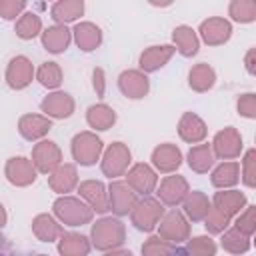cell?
I'll use <instances>...</instances> for the list:
<instances>
[{"mask_svg":"<svg viewBox=\"0 0 256 256\" xmlns=\"http://www.w3.org/2000/svg\"><path fill=\"white\" fill-rule=\"evenodd\" d=\"M90 244L94 250L110 254L120 248L126 240V226L118 216H102L96 222H90Z\"/></svg>","mask_w":256,"mask_h":256,"instance_id":"6da1fadb","label":"cell"},{"mask_svg":"<svg viewBox=\"0 0 256 256\" xmlns=\"http://www.w3.org/2000/svg\"><path fill=\"white\" fill-rule=\"evenodd\" d=\"M52 214L58 218L62 226L68 228L86 226L94 218V210L80 196H70V194H60L52 202Z\"/></svg>","mask_w":256,"mask_h":256,"instance_id":"7a4b0ae2","label":"cell"},{"mask_svg":"<svg viewBox=\"0 0 256 256\" xmlns=\"http://www.w3.org/2000/svg\"><path fill=\"white\" fill-rule=\"evenodd\" d=\"M102 150H104V142L94 130H82L74 134L70 140L72 160L74 164H80V166H94L100 160Z\"/></svg>","mask_w":256,"mask_h":256,"instance_id":"3957f363","label":"cell"},{"mask_svg":"<svg viewBox=\"0 0 256 256\" xmlns=\"http://www.w3.org/2000/svg\"><path fill=\"white\" fill-rule=\"evenodd\" d=\"M162 214H164V204L158 198H154L152 194H148V196H142L136 200V204L132 206L128 216H130V222L136 230L150 234L156 230Z\"/></svg>","mask_w":256,"mask_h":256,"instance_id":"277c9868","label":"cell"},{"mask_svg":"<svg viewBox=\"0 0 256 256\" xmlns=\"http://www.w3.org/2000/svg\"><path fill=\"white\" fill-rule=\"evenodd\" d=\"M100 170L106 178L114 180V178H120L124 176V172L130 168L132 164V152L128 148V144L116 140L112 144H108L104 150H102V156H100Z\"/></svg>","mask_w":256,"mask_h":256,"instance_id":"5b68a950","label":"cell"},{"mask_svg":"<svg viewBox=\"0 0 256 256\" xmlns=\"http://www.w3.org/2000/svg\"><path fill=\"white\" fill-rule=\"evenodd\" d=\"M156 230H158V236L160 238H164L166 242H170L174 246H180L190 236V220L176 206V208H170L168 212L164 210L162 218L158 220Z\"/></svg>","mask_w":256,"mask_h":256,"instance_id":"8992f818","label":"cell"},{"mask_svg":"<svg viewBox=\"0 0 256 256\" xmlns=\"http://www.w3.org/2000/svg\"><path fill=\"white\" fill-rule=\"evenodd\" d=\"M210 146H212V152H214L216 160H236L244 152L242 134L234 126H226V128L218 130L214 134Z\"/></svg>","mask_w":256,"mask_h":256,"instance_id":"52a82bcc","label":"cell"},{"mask_svg":"<svg viewBox=\"0 0 256 256\" xmlns=\"http://www.w3.org/2000/svg\"><path fill=\"white\" fill-rule=\"evenodd\" d=\"M188 192H190V184H188V180H186L184 176L176 174V172H172V174L164 176L162 180H158L156 190H154L156 198H158L164 206H168V208H176V206H180Z\"/></svg>","mask_w":256,"mask_h":256,"instance_id":"ba28073f","label":"cell"},{"mask_svg":"<svg viewBox=\"0 0 256 256\" xmlns=\"http://www.w3.org/2000/svg\"><path fill=\"white\" fill-rule=\"evenodd\" d=\"M4 178L16 188H28L36 182L38 170L28 156H10L4 164Z\"/></svg>","mask_w":256,"mask_h":256,"instance_id":"9c48e42d","label":"cell"},{"mask_svg":"<svg viewBox=\"0 0 256 256\" xmlns=\"http://www.w3.org/2000/svg\"><path fill=\"white\" fill-rule=\"evenodd\" d=\"M198 38L206 46H224L232 38V22L224 16H210L200 22L198 26Z\"/></svg>","mask_w":256,"mask_h":256,"instance_id":"30bf717a","label":"cell"},{"mask_svg":"<svg viewBox=\"0 0 256 256\" xmlns=\"http://www.w3.org/2000/svg\"><path fill=\"white\" fill-rule=\"evenodd\" d=\"M36 76V68L32 64V60L24 54H16L10 58V62L6 64V72H4V80L8 84V88L12 90H24L32 84Z\"/></svg>","mask_w":256,"mask_h":256,"instance_id":"8fae6325","label":"cell"},{"mask_svg":"<svg viewBox=\"0 0 256 256\" xmlns=\"http://www.w3.org/2000/svg\"><path fill=\"white\" fill-rule=\"evenodd\" d=\"M76 110V100L70 92L64 90H50L42 102H40V112L52 120H66L74 114Z\"/></svg>","mask_w":256,"mask_h":256,"instance_id":"7c38bea8","label":"cell"},{"mask_svg":"<svg viewBox=\"0 0 256 256\" xmlns=\"http://www.w3.org/2000/svg\"><path fill=\"white\" fill-rule=\"evenodd\" d=\"M124 178L138 196L154 194L158 184V172L152 168V164H146V162L130 164V168L124 172Z\"/></svg>","mask_w":256,"mask_h":256,"instance_id":"4fadbf2b","label":"cell"},{"mask_svg":"<svg viewBox=\"0 0 256 256\" xmlns=\"http://www.w3.org/2000/svg\"><path fill=\"white\" fill-rule=\"evenodd\" d=\"M108 188V204H110V212L118 218L122 216H128L132 206L136 204L138 200V194L128 186L126 180H120V178H114L110 180V184L106 186Z\"/></svg>","mask_w":256,"mask_h":256,"instance_id":"5bb4252c","label":"cell"},{"mask_svg":"<svg viewBox=\"0 0 256 256\" xmlns=\"http://www.w3.org/2000/svg\"><path fill=\"white\" fill-rule=\"evenodd\" d=\"M118 90L128 100H142L150 92V78L140 68H128L118 74Z\"/></svg>","mask_w":256,"mask_h":256,"instance_id":"9a60e30c","label":"cell"},{"mask_svg":"<svg viewBox=\"0 0 256 256\" xmlns=\"http://www.w3.org/2000/svg\"><path fill=\"white\" fill-rule=\"evenodd\" d=\"M30 160H32V164L36 166L38 174H50V172L64 160V156H62L60 146H58L54 140L42 138V140H38V142L32 146Z\"/></svg>","mask_w":256,"mask_h":256,"instance_id":"2e32d148","label":"cell"},{"mask_svg":"<svg viewBox=\"0 0 256 256\" xmlns=\"http://www.w3.org/2000/svg\"><path fill=\"white\" fill-rule=\"evenodd\" d=\"M76 192H78V196H80L96 214H106V212H110L108 188H106V184H104L102 180H94V178L82 180V182H78Z\"/></svg>","mask_w":256,"mask_h":256,"instance_id":"e0dca14e","label":"cell"},{"mask_svg":"<svg viewBox=\"0 0 256 256\" xmlns=\"http://www.w3.org/2000/svg\"><path fill=\"white\" fill-rule=\"evenodd\" d=\"M182 150L172 142L158 144L150 154V164L158 174H172L182 166Z\"/></svg>","mask_w":256,"mask_h":256,"instance_id":"ac0fdd59","label":"cell"},{"mask_svg":"<svg viewBox=\"0 0 256 256\" xmlns=\"http://www.w3.org/2000/svg\"><path fill=\"white\" fill-rule=\"evenodd\" d=\"M72 30V42L76 44V48L80 52H94L96 48H100L102 40H104V34H102V28L90 20H80V22H74V26L70 28Z\"/></svg>","mask_w":256,"mask_h":256,"instance_id":"d6986e66","label":"cell"},{"mask_svg":"<svg viewBox=\"0 0 256 256\" xmlns=\"http://www.w3.org/2000/svg\"><path fill=\"white\" fill-rule=\"evenodd\" d=\"M176 54V48L172 44H152L148 48H144L138 56V68L146 74L158 72L160 68H164L170 58Z\"/></svg>","mask_w":256,"mask_h":256,"instance_id":"ffe728a7","label":"cell"},{"mask_svg":"<svg viewBox=\"0 0 256 256\" xmlns=\"http://www.w3.org/2000/svg\"><path fill=\"white\" fill-rule=\"evenodd\" d=\"M80 178H78V168L72 162H60L50 174H48V186L52 192L60 194H70L76 190Z\"/></svg>","mask_w":256,"mask_h":256,"instance_id":"44dd1931","label":"cell"},{"mask_svg":"<svg viewBox=\"0 0 256 256\" xmlns=\"http://www.w3.org/2000/svg\"><path fill=\"white\" fill-rule=\"evenodd\" d=\"M50 130H52V118H48L44 114L28 112L18 118V134L28 142H38V140L46 138Z\"/></svg>","mask_w":256,"mask_h":256,"instance_id":"7402d4cb","label":"cell"},{"mask_svg":"<svg viewBox=\"0 0 256 256\" xmlns=\"http://www.w3.org/2000/svg\"><path fill=\"white\" fill-rule=\"evenodd\" d=\"M176 132L180 136L182 142L186 144H198L202 140H206L208 136V126L204 122L202 116H198L196 112H184L178 120V126H176Z\"/></svg>","mask_w":256,"mask_h":256,"instance_id":"603a6c76","label":"cell"},{"mask_svg":"<svg viewBox=\"0 0 256 256\" xmlns=\"http://www.w3.org/2000/svg\"><path fill=\"white\" fill-rule=\"evenodd\" d=\"M42 48L50 54H64L72 44V30L66 24H52L40 32Z\"/></svg>","mask_w":256,"mask_h":256,"instance_id":"cb8c5ba5","label":"cell"},{"mask_svg":"<svg viewBox=\"0 0 256 256\" xmlns=\"http://www.w3.org/2000/svg\"><path fill=\"white\" fill-rule=\"evenodd\" d=\"M62 232H64V226L58 222V218L54 214L40 212L32 218V234L36 236V240H40L44 244L56 242Z\"/></svg>","mask_w":256,"mask_h":256,"instance_id":"d4e9b609","label":"cell"},{"mask_svg":"<svg viewBox=\"0 0 256 256\" xmlns=\"http://www.w3.org/2000/svg\"><path fill=\"white\" fill-rule=\"evenodd\" d=\"M210 202H212L214 208H218V210L224 212L226 216L234 218V216L248 204V198H246L244 192H240V190H236V188H222V190L214 192V196H212Z\"/></svg>","mask_w":256,"mask_h":256,"instance_id":"484cf974","label":"cell"},{"mask_svg":"<svg viewBox=\"0 0 256 256\" xmlns=\"http://www.w3.org/2000/svg\"><path fill=\"white\" fill-rule=\"evenodd\" d=\"M172 46L176 48V52L184 58H192L198 54L200 50V38L198 32L188 26V24H178L172 30Z\"/></svg>","mask_w":256,"mask_h":256,"instance_id":"4316f807","label":"cell"},{"mask_svg":"<svg viewBox=\"0 0 256 256\" xmlns=\"http://www.w3.org/2000/svg\"><path fill=\"white\" fill-rule=\"evenodd\" d=\"M186 164L196 174H208L212 170V166L216 164V156L212 152V146L204 140L198 144H192L188 154H186Z\"/></svg>","mask_w":256,"mask_h":256,"instance_id":"83f0119b","label":"cell"},{"mask_svg":"<svg viewBox=\"0 0 256 256\" xmlns=\"http://www.w3.org/2000/svg\"><path fill=\"white\" fill-rule=\"evenodd\" d=\"M84 0H54L50 6V16L54 24H72L84 16Z\"/></svg>","mask_w":256,"mask_h":256,"instance_id":"f1b7e54d","label":"cell"},{"mask_svg":"<svg viewBox=\"0 0 256 256\" xmlns=\"http://www.w3.org/2000/svg\"><path fill=\"white\" fill-rule=\"evenodd\" d=\"M116 110L106 102H96L86 110V124L94 132H106L116 124Z\"/></svg>","mask_w":256,"mask_h":256,"instance_id":"f546056e","label":"cell"},{"mask_svg":"<svg viewBox=\"0 0 256 256\" xmlns=\"http://www.w3.org/2000/svg\"><path fill=\"white\" fill-rule=\"evenodd\" d=\"M240 182V164L236 160H222L218 166L210 170V184L216 190L234 188Z\"/></svg>","mask_w":256,"mask_h":256,"instance_id":"4dcf8cb0","label":"cell"},{"mask_svg":"<svg viewBox=\"0 0 256 256\" xmlns=\"http://www.w3.org/2000/svg\"><path fill=\"white\" fill-rule=\"evenodd\" d=\"M56 248L58 254L62 256H86L92 250L90 238L80 234V232H62L60 238L56 240Z\"/></svg>","mask_w":256,"mask_h":256,"instance_id":"1f68e13d","label":"cell"},{"mask_svg":"<svg viewBox=\"0 0 256 256\" xmlns=\"http://www.w3.org/2000/svg\"><path fill=\"white\" fill-rule=\"evenodd\" d=\"M212 202L202 190H190L186 198L182 200V212L190 222H202L208 214Z\"/></svg>","mask_w":256,"mask_h":256,"instance_id":"d6a6232c","label":"cell"},{"mask_svg":"<svg viewBox=\"0 0 256 256\" xmlns=\"http://www.w3.org/2000/svg\"><path fill=\"white\" fill-rule=\"evenodd\" d=\"M216 84V70L206 64V62H198L188 70V86L190 90L204 94L208 90H212Z\"/></svg>","mask_w":256,"mask_h":256,"instance_id":"836d02e7","label":"cell"},{"mask_svg":"<svg viewBox=\"0 0 256 256\" xmlns=\"http://www.w3.org/2000/svg\"><path fill=\"white\" fill-rule=\"evenodd\" d=\"M250 240H252V236L240 232V230H238L236 226H232V224L220 234V246H222V250L228 252V254H246V252L250 250V246H252Z\"/></svg>","mask_w":256,"mask_h":256,"instance_id":"e575fe53","label":"cell"},{"mask_svg":"<svg viewBox=\"0 0 256 256\" xmlns=\"http://www.w3.org/2000/svg\"><path fill=\"white\" fill-rule=\"evenodd\" d=\"M14 32L20 40H34L36 36H40V32L44 30L42 26V18L36 14V12H22L16 20H14Z\"/></svg>","mask_w":256,"mask_h":256,"instance_id":"d590c367","label":"cell"},{"mask_svg":"<svg viewBox=\"0 0 256 256\" xmlns=\"http://www.w3.org/2000/svg\"><path fill=\"white\" fill-rule=\"evenodd\" d=\"M34 78L40 82V86H44L48 90H58L62 80H64V72H62V66L58 62L46 60L36 68V76Z\"/></svg>","mask_w":256,"mask_h":256,"instance_id":"8d00e7d4","label":"cell"},{"mask_svg":"<svg viewBox=\"0 0 256 256\" xmlns=\"http://www.w3.org/2000/svg\"><path fill=\"white\" fill-rule=\"evenodd\" d=\"M228 20L236 24H252L256 20V0H230Z\"/></svg>","mask_w":256,"mask_h":256,"instance_id":"74e56055","label":"cell"},{"mask_svg":"<svg viewBox=\"0 0 256 256\" xmlns=\"http://www.w3.org/2000/svg\"><path fill=\"white\" fill-rule=\"evenodd\" d=\"M182 252L192 254V256H214L218 252V244L208 234H200V236H192V238L188 236Z\"/></svg>","mask_w":256,"mask_h":256,"instance_id":"f35d334b","label":"cell"},{"mask_svg":"<svg viewBox=\"0 0 256 256\" xmlns=\"http://www.w3.org/2000/svg\"><path fill=\"white\" fill-rule=\"evenodd\" d=\"M140 252H142L144 256H168V254L180 252V248L174 246V244H170V242H166V240L160 238L158 234H150V236L144 240Z\"/></svg>","mask_w":256,"mask_h":256,"instance_id":"ab89813d","label":"cell"},{"mask_svg":"<svg viewBox=\"0 0 256 256\" xmlns=\"http://www.w3.org/2000/svg\"><path fill=\"white\" fill-rule=\"evenodd\" d=\"M240 182L246 188H256V148H248L242 156Z\"/></svg>","mask_w":256,"mask_h":256,"instance_id":"60d3db41","label":"cell"},{"mask_svg":"<svg viewBox=\"0 0 256 256\" xmlns=\"http://www.w3.org/2000/svg\"><path fill=\"white\" fill-rule=\"evenodd\" d=\"M202 222H204V228H206L208 234H222L232 224V218L226 216L224 212H220L218 208L210 206V210H208V214L204 216Z\"/></svg>","mask_w":256,"mask_h":256,"instance_id":"b9f144b4","label":"cell"},{"mask_svg":"<svg viewBox=\"0 0 256 256\" xmlns=\"http://www.w3.org/2000/svg\"><path fill=\"white\" fill-rule=\"evenodd\" d=\"M234 226L248 234V236H254L256 234V206L254 204H246L236 216H234Z\"/></svg>","mask_w":256,"mask_h":256,"instance_id":"7bdbcfd3","label":"cell"},{"mask_svg":"<svg viewBox=\"0 0 256 256\" xmlns=\"http://www.w3.org/2000/svg\"><path fill=\"white\" fill-rule=\"evenodd\" d=\"M236 112L246 118V120H254L256 118V94L254 92H242L236 98Z\"/></svg>","mask_w":256,"mask_h":256,"instance_id":"ee69618b","label":"cell"},{"mask_svg":"<svg viewBox=\"0 0 256 256\" xmlns=\"http://www.w3.org/2000/svg\"><path fill=\"white\" fill-rule=\"evenodd\" d=\"M28 0H0V18L16 20L22 12H26Z\"/></svg>","mask_w":256,"mask_h":256,"instance_id":"f6af8a7d","label":"cell"},{"mask_svg":"<svg viewBox=\"0 0 256 256\" xmlns=\"http://www.w3.org/2000/svg\"><path fill=\"white\" fill-rule=\"evenodd\" d=\"M92 88H94L98 98H104V94H106V72L100 66H96L92 70Z\"/></svg>","mask_w":256,"mask_h":256,"instance_id":"bcb514c9","label":"cell"},{"mask_svg":"<svg viewBox=\"0 0 256 256\" xmlns=\"http://www.w3.org/2000/svg\"><path fill=\"white\" fill-rule=\"evenodd\" d=\"M244 68L250 76H256V48H248L244 54Z\"/></svg>","mask_w":256,"mask_h":256,"instance_id":"7dc6e473","label":"cell"},{"mask_svg":"<svg viewBox=\"0 0 256 256\" xmlns=\"http://www.w3.org/2000/svg\"><path fill=\"white\" fill-rule=\"evenodd\" d=\"M150 6H154V8H168V6H172L174 4V0H146Z\"/></svg>","mask_w":256,"mask_h":256,"instance_id":"c3c4849f","label":"cell"},{"mask_svg":"<svg viewBox=\"0 0 256 256\" xmlns=\"http://www.w3.org/2000/svg\"><path fill=\"white\" fill-rule=\"evenodd\" d=\"M8 224V212H6V208H4V204L0 202V230L4 228Z\"/></svg>","mask_w":256,"mask_h":256,"instance_id":"681fc988","label":"cell"}]
</instances>
